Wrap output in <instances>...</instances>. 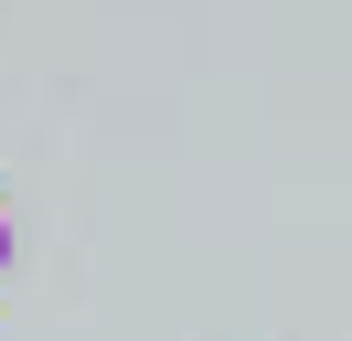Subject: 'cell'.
I'll return each instance as SVG.
<instances>
[{
  "mask_svg": "<svg viewBox=\"0 0 352 341\" xmlns=\"http://www.w3.org/2000/svg\"><path fill=\"white\" fill-rule=\"evenodd\" d=\"M0 256H11V213H0Z\"/></svg>",
  "mask_w": 352,
  "mask_h": 341,
  "instance_id": "obj_1",
  "label": "cell"
}]
</instances>
